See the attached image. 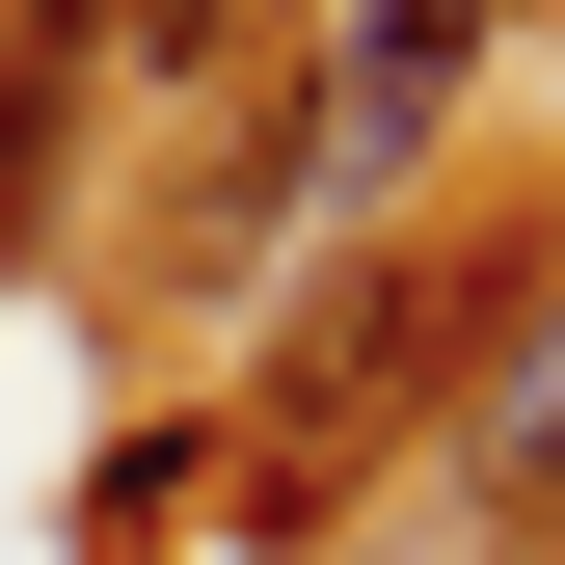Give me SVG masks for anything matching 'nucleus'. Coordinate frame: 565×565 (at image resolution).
<instances>
[{
    "label": "nucleus",
    "instance_id": "nucleus-1",
    "mask_svg": "<svg viewBox=\"0 0 565 565\" xmlns=\"http://www.w3.org/2000/svg\"><path fill=\"white\" fill-rule=\"evenodd\" d=\"M458 54H484V0H350V54H323V189H404L458 135Z\"/></svg>",
    "mask_w": 565,
    "mask_h": 565
},
{
    "label": "nucleus",
    "instance_id": "nucleus-2",
    "mask_svg": "<svg viewBox=\"0 0 565 565\" xmlns=\"http://www.w3.org/2000/svg\"><path fill=\"white\" fill-rule=\"evenodd\" d=\"M484 484H565V297L512 323V377H484Z\"/></svg>",
    "mask_w": 565,
    "mask_h": 565
},
{
    "label": "nucleus",
    "instance_id": "nucleus-3",
    "mask_svg": "<svg viewBox=\"0 0 565 565\" xmlns=\"http://www.w3.org/2000/svg\"><path fill=\"white\" fill-rule=\"evenodd\" d=\"M0 216H28V82H0Z\"/></svg>",
    "mask_w": 565,
    "mask_h": 565
}]
</instances>
